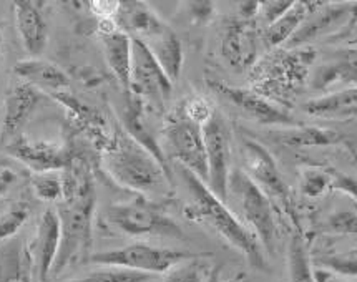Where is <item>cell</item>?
Segmentation results:
<instances>
[{"label": "cell", "instance_id": "obj_34", "mask_svg": "<svg viewBox=\"0 0 357 282\" xmlns=\"http://www.w3.org/2000/svg\"><path fill=\"white\" fill-rule=\"evenodd\" d=\"M304 196L317 198L331 189L329 171L321 168H306L301 171V186H299Z\"/></svg>", "mask_w": 357, "mask_h": 282}, {"label": "cell", "instance_id": "obj_39", "mask_svg": "<svg viewBox=\"0 0 357 282\" xmlns=\"http://www.w3.org/2000/svg\"><path fill=\"white\" fill-rule=\"evenodd\" d=\"M89 6L91 7L90 10L93 12L100 20H113L116 12H119L120 2H105V0H102V2H90Z\"/></svg>", "mask_w": 357, "mask_h": 282}, {"label": "cell", "instance_id": "obj_12", "mask_svg": "<svg viewBox=\"0 0 357 282\" xmlns=\"http://www.w3.org/2000/svg\"><path fill=\"white\" fill-rule=\"evenodd\" d=\"M208 85L218 97H221L229 105L236 108L239 113L259 125L266 127H298V121L291 115L289 108L273 102L263 95L255 92L252 88H243V86H231L223 80H208Z\"/></svg>", "mask_w": 357, "mask_h": 282}, {"label": "cell", "instance_id": "obj_4", "mask_svg": "<svg viewBox=\"0 0 357 282\" xmlns=\"http://www.w3.org/2000/svg\"><path fill=\"white\" fill-rule=\"evenodd\" d=\"M316 52L312 49H280L258 60L252 72V90L282 107H289L311 77Z\"/></svg>", "mask_w": 357, "mask_h": 282}, {"label": "cell", "instance_id": "obj_40", "mask_svg": "<svg viewBox=\"0 0 357 282\" xmlns=\"http://www.w3.org/2000/svg\"><path fill=\"white\" fill-rule=\"evenodd\" d=\"M204 282H248V276L243 271L231 272L229 276H225L221 267H211L210 274H208Z\"/></svg>", "mask_w": 357, "mask_h": 282}, {"label": "cell", "instance_id": "obj_35", "mask_svg": "<svg viewBox=\"0 0 357 282\" xmlns=\"http://www.w3.org/2000/svg\"><path fill=\"white\" fill-rule=\"evenodd\" d=\"M29 218V206L17 203L0 216V242L10 240Z\"/></svg>", "mask_w": 357, "mask_h": 282}, {"label": "cell", "instance_id": "obj_10", "mask_svg": "<svg viewBox=\"0 0 357 282\" xmlns=\"http://www.w3.org/2000/svg\"><path fill=\"white\" fill-rule=\"evenodd\" d=\"M128 93L143 105L161 111L173 95L169 80L148 47L138 38H132V70H130Z\"/></svg>", "mask_w": 357, "mask_h": 282}, {"label": "cell", "instance_id": "obj_19", "mask_svg": "<svg viewBox=\"0 0 357 282\" xmlns=\"http://www.w3.org/2000/svg\"><path fill=\"white\" fill-rule=\"evenodd\" d=\"M100 38L108 68L121 88L128 92L132 70V37L116 29L115 20H100Z\"/></svg>", "mask_w": 357, "mask_h": 282}, {"label": "cell", "instance_id": "obj_17", "mask_svg": "<svg viewBox=\"0 0 357 282\" xmlns=\"http://www.w3.org/2000/svg\"><path fill=\"white\" fill-rule=\"evenodd\" d=\"M356 7L342 6V3L341 6H333V3L316 2L314 8L304 20V24L286 43V49H301L307 42L314 40L317 37L328 36L342 25L356 20Z\"/></svg>", "mask_w": 357, "mask_h": 282}, {"label": "cell", "instance_id": "obj_28", "mask_svg": "<svg viewBox=\"0 0 357 282\" xmlns=\"http://www.w3.org/2000/svg\"><path fill=\"white\" fill-rule=\"evenodd\" d=\"M341 140V133L333 132V130L299 127V125L294 128H289L286 133L281 134L282 143L296 146H328L334 145V143H339Z\"/></svg>", "mask_w": 357, "mask_h": 282}, {"label": "cell", "instance_id": "obj_29", "mask_svg": "<svg viewBox=\"0 0 357 282\" xmlns=\"http://www.w3.org/2000/svg\"><path fill=\"white\" fill-rule=\"evenodd\" d=\"M30 185L36 196L45 203H55L63 198V175L60 171L33 173Z\"/></svg>", "mask_w": 357, "mask_h": 282}, {"label": "cell", "instance_id": "obj_36", "mask_svg": "<svg viewBox=\"0 0 357 282\" xmlns=\"http://www.w3.org/2000/svg\"><path fill=\"white\" fill-rule=\"evenodd\" d=\"M294 0H274V2H259L258 7V19L263 22L264 27L271 25L281 15H284L289 7L293 6Z\"/></svg>", "mask_w": 357, "mask_h": 282}, {"label": "cell", "instance_id": "obj_15", "mask_svg": "<svg viewBox=\"0 0 357 282\" xmlns=\"http://www.w3.org/2000/svg\"><path fill=\"white\" fill-rule=\"evenodd\" d=\"M7 151L33 173L63 171L75 158L67 146L54 141L30 140L24 136H15L14 140H10Z\"/></svg>", "mask_w": 357, "mask_h": 282}, {"label": "cell", "instance_id": "obj_6", "mask_svg": "<svg viewBox=\"0 0 357 282\" xmlns=\"http://www.w3.org/2000/svg\"><path fill=\"white\" fill-rule=\"evenodd\" d=\"M202 256L203 254L191 253V251L153 246L148 242H133V244H126L119 249L93 253L90 256L89 263L95 266L120 267L126 271L158 277L167 276L168 272L180 267L181 264L193 261Z\"/></svg>", "mask_w": 357, "mask_h": 282}, {"label": "cell", "instance_id": "obj_42", "mask_svg": "<svg viewBox=\"0 0 357 282\" xmlns=\"http://www.w3.org/2000/svg\"><path fill=\"white\" fill-rule=\"evenodd\" d=\"M2 45H3V24L0 19V56H2Z\"/></svg>", "mask_w": 357, "mask_h": 282}, {"label": "cell", "instance_id": "obj_24", "mask_svg": "<svg viewBox=\"0 0 357 282\" xmlns=\"http://www.w3.org/2000/svg\"><path fill=\"white\" fill-rule=\"evenodd\" d=\"M307 115L326 120H346L357 116V86L336 90L307 100L303 105Z\"/></svg>", "mask_w": 357, "mask_h": 282}, {"label": "cell", "instance_id": "obj_22", "mask_svg": "<svg viewBox=\"0 0 357 282\" xmlns=\"http://www.w3.org/2000/svg\"><path fill=\"white\" fill-rule=\"evenodd\" d=\"M163 68L169 80L175 81L181 75L183 68V45L178 36L167 24L145 40H142Z\"/></svg>", "mask_w": 357, "mask_h": 282}, {"label": "cell", "instance_id": "obj_11", "mask_svg": "<svg viewBox=\"0 0 357 282\" xmlns=\"http://www.w3.org/2000/svg\"><path fill=\"white\" fill-rule=\"evenodd\" d=\"M203 136L208 166L206 186L215 196L226 203L233 176L231 132L223 116L216 110L203 125Z\"/></svg>", "mask_w": 357, "mask_h": 282}, {"label": "cell", "instance_id": "obj_37", "mask_svg": "<svg viewBox=\"0 0 357 282\" xmlns=\"http://www.w3.org/2000/svg\"><path fill=\"white\" fill-rule=\"evenodd\" d=\"M331 175V189H339L342 193L349 194L357 201V180L352 176L342 175V173L329 171Z\"/></svg>", "mask_w": 357, "mask_h": 282}, {"label": "cell", "instance_id": "obj_16", "mask_svg": "<svg viewBox=\"0 0 357 282\" xmlns=\"http://www.w3.org/2000/svg\"><path fill=\"white\" fill-rule=\"evenodd\" d=\"M309 81L321 95L357 86V49L337 50L326 56L311 72Z\"/></svg>", "mask_w": 357, "mask_h": 282}, {"label": "cell", "instance_id": "obj_23", "mask_svg": "<svg viewBox=\"0 0 357 282\" xmlns=\"http://www.w3.org/2000/svg\"><path fill=\"white\" fill-rule=\"evenodd\" d=\"M113 20L116 29L138 40H145L165 25V22L143 2H120Z\"/></svg>", "mask_w": 357, "mask_h": 282}, {"label": "cell", "instance_id": "obj_5", "mask_svg": "<svg viewBox=\"0 0 357 282\" xmlns=\"http://www.w3.org/2000/svg\"><path fill=\"white\" fill-rule=\"evenodd\" d=\"M103 219L125 236L185 240L181 226L168 214L167 207L142 194L107 206Z\"/></svg>", "mask_w": 357, "mask_h": 282}, {"label": "cell", "instance_id": "obj_2", "mask_svg": "<svg viewBox=\"0 0 357 282\" xmlns=\"http://www.w3.org/2000/svg\"><path fill=\"white\" fill-rule=\"evenodd\" d=\"M178 175L188 193V203L183 211L186 218L206 226L218 236L223 237L229 246L245 256L251 267L268 272L269 264L266 256L250 228L190 169L178 164Z\"/></svg>", "mask_w": 357, "mask_h": 282}, {"label": "cell", "instance_id": "obj_41", "mask_svg": "<svg viewBox=\"0 0 357 282\" xmlns=\"http://www.w3.org/2000/svg\"><path fill=\"white\" fill-rule=\"evenodd\" d=\"M316 271V279L317 282H341L337 279L336 276L329 274V272H324V271H319V269H314Z\"/></svg>", "mask_w": 357, "mask_h": 282}, {"label": "cell", "instance_id": "obj_27", "mask_svg": "<svg viewBox=\"0 0 357 282\" xmlns=\"http://www.w3.org/2000/svg\"><path fill=\"white\" fill-rule=\"evenodd\" d=\"M311 261L314 269L329 272L333 276L357 277V246L346 251H324L311 253Z\"/></svg>", "mask_w": 357, "mask_h": 282}, {"label": "cell", "instance_id": "obj_31", "mask_svg": "<svg viewBox=\"0 0 357 282\" xmlns=\"http://www.w3.org/2000/svg\"><path fill=\"white\" fill-rule=\"evenodd\" d=\"M0 282H33L20 249L8 247L0 261Z\"/></svg>", "mask_w": 357, "mask_h": 282}, {"label": "cell", "instance_id": "obj_38", "mask_svg": "<svg viewBox=\"0 0 357 282\" xmlns=\"http://www.w3.org/2000/svg\"><path fill=\"white\" fill-rule=\"evenodd\" d=\"M17 183H19V173L12 166L0 164V198L6 196Z\"/></svg>", "mask_w": 357, "mask_h": 282}, {"label": "cell", "instance_id": "obj_33", "mask_svg": "<svg viewBox=\"0 0 357 282\" xmlns=\"http://www.w3.org/2000/svg\"><path fill=\"white\" fill-rule=\"evenodd\" d=\"M208 258L210 254H203L202 258L181 264L180 267L168 272L161 282H204L211 271V266L206 261Z\"/></svg>", "mask_w": 357, "mask_h": 282}, {"label": "cell", "instance_id": "obj_3", "mask_svg": "<svg viewBox=\"0 0 357 282\" xmlns=\"http://www.w3.org/2000/svg\"><path fill=\"white\" fill-rule=\"evenodd\" d=\"M102 166L121 188L142 196L168 194L173 186L172 169L126 132H116L103 148Z\"/></svg>", "mask_w": 357, "mask_h": 282}, {"label": "cell", "instance_id": "obj_32", "mask_svg": "<svg viewBox=\"0 0 357 282\" xmlns=\"http://www.w3.org/2000/svg\"><path fill=\"white\" fill-rule=\"evenodd\" d=\"M321 233L328 236H354L357 234V211L337 210L322 221Z\"/></svg>", "mask_w": 357, "mask_h": 282}, {"label": "cell", "instance_id": "obj_8", "mask_svg": "<svg viewBox=\"0 0 357 282\" xmlns=\"http://www.w3.org/2000/svg\"><path fill=\"white\" fill-rule=\"evenodd\" d=\"M229 188H233L239 199L243 218H245L250 231L263 247L264 253L274 254L278 242V223L274 216V205L266 194L245 171H234Z\"/></svg>", "mask_w": 357, "mask_h": 282}, {"label": "cell", "instance_id": "obj_25", "mask_svg": "<svg viewBox=\"0 0 357 282\" xmlns=\"http://www.w3.org/2000/svg\"><path fill=\"white\" fill-rule=\"evenodd\" d=\"M316 2H299L294 0L293 6L284 15H281L276 22H273L268 27H263L261 30V45L268 50L280 49L281 45H286L291 40V37L298 32L299 27L311 14L314 8Z\"/></svg>", "mask_w": 357, "mask_h": 282}, {"label": "cell", "instance_id": "obj_20", "mask_svg": "<svg viewBox=\"0 0 357 282\" xmlns=\"http://www.w3.org/2000/svg\"><path fill=\"white\" fill-rule=\"evenodd\" d=\"M15 75L29 84L38 92H49L52 95L65 93V90L70 85L67 73L59 65L43 58H29L20 60L14 67Z\"/></svg>", "mask_w": 357, "mask_h": 282}, {"label": "cell", "instance_id": "obj_9", "mask_svg": "<svg viewBox=\"0 0 357 282\" xmlns=\"http://www.w3.org/2000/svg\"><path fill=\"white\" fill-rule=\"evenodd\" d=\"M243 155H245L246 175L251 178L252 183L263 191L266 196L282 207L287 216L291 218L296 228H299L298 223V210H296L294 196L287 186L284 176L274 162L273 155L269 153L266 146L261 143L246 138L243 141Z\"/></svg>", "mask_w": 357, "mask_h": 282}, {"label": "cell", "instance_id": "obj_1", "mask_svg": "<svg viewBox=\"0 0 357 282\" xmlns=\"http://www.w3.org/2000/svg\"><path fill=\"white\" fill-rule=\"evenodd\" d=\"M62 175L63 198L56 210L60 221V242L52 277L60 276L65 269L89 261L93 244L97 193L89 164L75 156Z\"/></svg>", "mask_w": 357, "mask_h": 282}, {"label": "cell", "instance_id": "obj_13", "mask_svg": "<svg viewBox=\"0 0 357 282\" xmlns=\"http://www.w3.org/2000/svg\"><path fill=\"white\" fill-rule=\"evenodd\" d=\"M261 45V30L256 19L229 20L221 32V56L229 68L243 73L258 63Z\"/></svg>", "mask_w": 357, "mask_h": 282}, {"label": "cell", "instance_id": "obj_7", "mask_svg": "<svg viewBox=\"0 0 357 282\" xmlns=\"http://www.w3.org/2000/svg\"><path fill=\"white\" fill-rule=\"evenodd\" d=\"M163 141L169 158L176 159L178 164L190 169L193 175L206 185L208 166L206 150H204L203 125L197 123L176 107L167 116L163 125Z\"/></svg>", "mask_w": 357, "mask_h": 282}, {"label": "cell", "instance_id": "obj_18", "mask_svg": "<svg viewBox=\"0 0 357 282\" xmlns=\"http://www.w3.org/2000/svg\"><path fill=\"white\" fill-rule=\"evenodd\" d=\"M12 8H14L15 29L22 45L29 55H32V58H37L45 50L49 40V27L40 3L32 0H15Z\"/></svg>", "mask_w": 357, "mask_h": 282}, {"label": "cell", "instance_id": "obj_14", "mask_svg": "<svg viewBox=\"0 0 357 282\" xmlns=\"http://www.w3.org/2000/svg\"><path fill=\"white\" fill-rule=\"evenodd\" d=\"M60 242V221L54 210L42 212L36 236L30 242L29 267L33 282H49Z\"/></svg>", "mask_w": 357, "mask_h": 282}, {"label": "cell", "instance_id": "obj_21", "mask_svg": "<svg viewBox=\"0 0 357 282\" xmlns=\"http://www.w3.org/2000/svg\"><path fill=\"white\" fill-rule=\"evenodd\" d=\"M40 97L42 93L37 88L24 84V81L12 86L6 98V116H3L2 125L3 140H14L25 121L29 120V116L32 115V111L36 110Z\"/></svg>", "mask_w": 357, "mask_h": 282}, {"label": "cell", "instance_id": "obj_30", "mask_svg": "<svg viewBox=\"0 0 357 282\" xmlns=\"http://www.w3.org/2000/svg\"><path fill=\"white\" fill-rule=\"evenodd\" d=\"M155 276L142 274V272L126 271L120 267H107L100 266L89 274L75 277V279L65 281V282H150L153 281Z\"/></svg>", "mask_w": 357, "mask_h": 282}, {"label": "cell", "instance_id": "obj_26", "mask_svg": "<svg viewBox=\"0 0 357 282\" xmlns=\"http://www.w3.org/2000/svg\"><path fill=\"white\" fill-rule=\"evenodd\" d=\"M287 276L289 282H317L311 261V249L299 229L291 234L287 242Z\"/></svg>", "mask_w": 357, "mask_h": 282}]
</instances>
